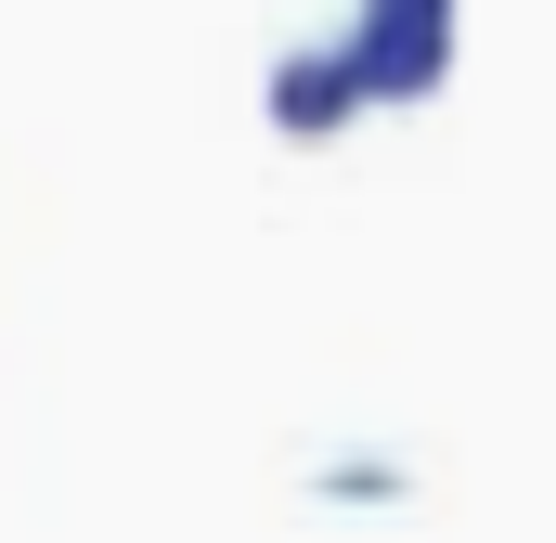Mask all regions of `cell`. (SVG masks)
I'll use <instances>...</instances> for the list:
<instances>
[{"instance_id": "cell-1", "label": "cell", "mask_w": 556, "mask_h": 543, "mask_svg": "<svg viewBox=\"0 0 556 543\" xmlns=\"http://www.w3.org/2000/svg\"><path fill=\"white\" fill-rule=\"evenodd\" d=\"M350 65H363V104H427L453 78V0H363Z\"/></svg>"}, {"instance_id": "cell-2", "label": "cell", "mask_w": 556, "mask_h": 543, "mask_svg": "<svg viewBox=\"0 0 556 543\" xmlns=\"http://www.w3.org/2000/svg\"><path fill=\"white\" fill-rule=\"evenodd\" d=\"M260 104H273V130H285V142H337L350 117H363V65H350V39H311V52H285Z\"/></svg>"}]
</instances>
